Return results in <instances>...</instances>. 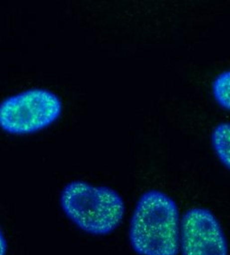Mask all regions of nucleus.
<instances>
[{
    "mask_svg": "<svg viewBox=\"0 0 230 255\" xmlns=\"http://www.w3.org/2000/svg\"><path fill=\"white\" fill-rule=\"evenodd\" d=\"M182 255H229L221 225L212 211L193 208L184 213L180 227Z\"/></svg>",
    "mask_w": 230,
    "mask_h": 255,
    "instance_id": "20e7f679",
    "label": "nucleus"
},
{
    "mask_svg": "<svg viewBox=\"0 0 230 255\" xmlns=\"http://www.w3.org/2000/svg\"><path fill=\"white\" fill-rule=\"evenodd\" d=\"M7 253V244L5 241L4 234L0 228V255H6Z\"/></svg>",
    "mask_w": 230,
    "mask_h": 255,
    "instance_id": "0eeeda50",
    "label": "nucleus"
},
{
    "mask_svg": "<svg viewBox=\"0 0 230 255\" xmlns=\"http://www.w3.org/2000/svg\"><path fill=\"white\" fill-rule=\"evenodd\" d=\"M179 210L163 191L143 193L129 224L130 246L138 255H177L180 242Z\"/></svg>",
    "mask_w": 230,
    "mask_h": 255,
    "instance_id": "f257e3e1",
    "label": "nucleus"
},
{
    "mask_svg": "<svg viewBox=\"0 0 230 255\" xmlns=\"http://www.w3.org/2000/svg\"><path fill=\"white\" fill-rule=\"evenodd\" d=\"M212 95L218 105L230 112V69L220 74L214 79Z\"/></svg>",
    "mask_w": 230,
    "mask_h": 255,
    "instance_id": "423d86ee",
    "label": "nucleus"
},
{
    "mask_svg": "<svg viewBox=\"0 0 230 255\" xmlns=\"http://www.w3.org/2000/svg\"><path fill=\"white\" fill-rule=\"evenodd\" d=\"M212 144L218 158L230 171V123H220L214 128Z\"/></svg>",
    "mask_w": 230,
    "mask_h": 255,
    "instance_id": "39448f33",
    "label": "nucleus"
},
{
    "mask_svg": "<svg viewBox=\"0 0 230 255\" xmlns=\"http://www.w3.org/2000/svg\"><path fill=\"white\" fill-rule=\"evenodd\" d=\"M60 206L72 223L94 236L114 232L124 217V201L117 191L83 181L69 182L63 188Z\"/></svg>",
    "mask_w": 230,
    "mask_h": 255,
    "instance_id": "f03ea898",
    "label": "nucleus"
},
{
    "mask_svg": "<svg viewBox=\"0 0 230 255\" xmlns=\"http://www.w3.org/2000/svg\"><path fill=\"white\" fill-rule=\"evenodd\" d=\"M62 103L54 93L33 88L0 103V128L13 135H26L51 126L60 118Z\"/></svg>",
    "mask_w": 230,
    "mask_h": 255,
    "instance_id": "7ed1b4c3",
    "label": "nucleus"
}]
</instances>
